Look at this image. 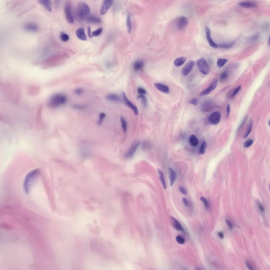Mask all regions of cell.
<instances>
[{"label":"cell","mask_w":270,"mask_h":270,"mask_svg":"<svg viewBox=\"0 0 270 270\" xmlns=\"http://www.w3.org/2000/svg\"><path fill=\"white\" fill-rule=\"evenodd\" d=\"M90 11L89 6L85 2L79 4L76 9L75 15L77 20L81 22L87 20L90 15Z\"/></svg>","instance_id":"cell-1"},{"label":"cell","mask_w":270,"mask_h":270,"mask_svg":"<svg viewBox=\"0 0 270 270\" xmlns=\"http://www.w3.org/2000/svg\"><path fill=\"white\" fill-rule=\"evenodd\" d=\"M39 173L38 169H35L30 172L26 176L23 183V188L26 194L29 193L31 186L37 178Z\"/></svg>","instance_id":"cell-2"},{"label":"cell","mask_w":270,"mask_h":270,"mask_svg":"<svg viewBox=\"0 0 270 270\" xmlns=\"http://www.w3.org/2000/svg\"><path fill=\"white\" fill-rule=\"evenodd\" d=\"M67 100L66 95L61 94H57L51 97L48 102V105L51 108H57L65 104Z\"/></svg>","instance_id":"cell-3"},{"label":"cell","mask_w":270,"mask_h":270,"mask_svg":"<svg viewBox=\"0 0 270 270\" xmlns=\"http://www.w3.org/2000/svg\"><path fill=\"white\" fill-rule=\"evenodd\" d=\"M197 66L202 73L207 75L210 72V68L206 60L203 58L199 59L197 62Z\"/></svg>","instance_id":"cell-4"},{"label":"cell","mask_w":270,"mask_h":270,"mask_svg":"<svg viewBox=\"0 0 270 270\" xmlns=\"http://www.w3.org/2000/svg\"><path fill=\"white\" fill-rule=\"evenodd\" d=\"M64 11L65 16H66L67 21L71 24L73 23L74 21V17L73 14L72 6L70 3L67 2L65 4Z\"/></svg>","instance_id":"cell-5"},{"label":"cell","mask_w":270,"mask_h":270,"mask_svg":"<svg viewBox=\"0 0 270 270\" xmlns=\"http://www.w3.org/2000/svg\"><path fill=\"white\" fill-rule=\"evenodd\" d=\"M221 119V114L219 112L217 111L211 114L209 118V121L211 124L216 125L219 123Z\"/></svg>","instance_id":"cell-6"},{"label":"cell","mask_w":270,"mask_h":270,"mask_svg":"<svg viewBox=\"0 0 270 270\" xmlns=\"http://www.w3.org/2000/svg\"><path fill=\"white\" fill-rule=\"evenodd\" d=\"M218 84V80L216 78H214L211 84L206 89L200 93V96H205L209 94V93L215 90Z\"/></svg>","instance_id":"cell-7"},{"label":"cell","mask_w":270,"mask_h":270,"mask_svg":"<svg viewBox=\"0 0 270 270\" xmlns=\"http://www.w3.org/2000/svg\"><path fill=\"white\" fill-rule=\"evenodd\" d=\"M195 65V63L193 60H190L185 65L182 70V74L184 76H186L191 71Z\"/></svg>","instance_id":"cell-8"},{"label":"cell","mask_w":270,"mask_h":270,"mask_svg":"<svg viewBox=\"0 0 270 270\" xmlns=\"http://www.w3.org/2000/svg\"><path fill=\"white\" fill-rule=\"evenodd\" d=\"M113 2L112 0H104L101 7L100 11V13L102 15L105 14Z\"/></svg>","instance_id":"cell-9"},{"label":"cell","mask_w":270,"mask_h":270,"mask_svg":"<svg viewBox=\"0 0 270 270\" xmlns=\"http://www.w3.org/2000/svg\"><path fill=\"white\" fill-rule=\"evenodd\" d=\"M122 96L125 104L133 110L135 115H137L138 114V111L137 107L134 105L132 102L128 100L126 95L124 92H122Z\"/></svg>","instance_id":"cell-10"},{"label":"cell","mask_w":270,"mask_h":270,"mask_svg":"<svg viewBox=\"0 0 270 270\" xmlns=\"http://www.w3.org/2000/svg\"><path fill=\"white\" fill-rule=\"evenodd\" d=\"M24 28L26 31L32 32H37L39 29L38 25L33 23H26L24 25Z\"/></svg>","instance_id":"cell-11"},{"label":"cell","mask_w":270,"mask_h":270,"mask_svg":"<svg viewBox=\"0 0 270 270\" xmlns=\"http://www.w3.org/2000/svg\"><path fill=\"white\" fill-rule=\"evenodd\" d=\"M139 144V141L135 143L126 154L125 157L127 158L132 157L136 151Z\"/></svg>","instance_id":"cell-12"},{"label":"cell","mask_w":270,"mask_h":270,"mask_svg":"<svg viewBox=\"0 0 270 270\" xmlns=\"http://www.w3.org/2000/svg\"><path fill=\"white\" fill-rule=\"evenodd\" d=\"M188 23V21L187 18L183 16L181 17L178 20L177 26L179 29L182 30L187 26Z\"/></svg>","instance_id":"cell-13"},{"label":"cell","mask_w":270,"mask_h":270,"mask_svg":"<svg viewBox=\"0 0 270 270\" xmlns=\"http://www.w3.org/2000/svg\"><path fill=\"white\" fill-rule=\"evenodd\" d=\"M39 3L46 10L51 12L52 10V3L50 0H39Z\"/></svg>","instance_id":"cell-14"},{"label":"cell","mask_w":270,"mask_h":270,"mask_svg":"<svg viewBox=\"0 0 270 270\" xmlns=\"http://www.w3.org/2000/svg\"><path fill=\"white\" fill-rule=\"evenodd\" d=\"M170 218L172 225L174 229L177 230L184 231L183 228L181 225V223L178 220L174 217H171Z\"/></svg>","instance_id":"cell-15"},{"label":"cell","mask_w":270,"mask_h":270,"mask_svg":"<svg viewBox=\"0 0 270 270\" xmlns=\"http://www.w3.org/2000/svg\"><path fill=\"white\" fill-rule=\"evenodd\" d=\"M207 38L209 44L212 47L216 48L218 47V45L214 42L211 38V31L210 29L208 27H206L205 28Z\"/></svg>","instance_id":"cell-16"},{"label":"cell","mask_w":270,"mask_h":270,"mask_svg":"<svg viewBox=\"0 0 270 270\" xmlns=\"http://www.w3.org/2000/svg\"><path fill=\"white\" fill-rule=\"evenodd\" d=\"M170 185L173 186L176 179V175L174 170L171 168L168 169Z\"/></svg>","instance_id":"cell-17"},{"label":"cell","mask_w":270,"mask_h":270,"mask_svg":"<svg viewBox=\"0 0 270 270\" xmlns=\"http://www.w3.org/2000/svg\"><path fill=\"white\" fill-rule=\"evenodd\" d=\"M76 34L78 38L82 40H86L87 37L84 30L82 28L78 29L76 31Z\"/></svg>","instance_id":"cell-18"},{"label":"cell","mask_w":270,"mask_h":270,"mask_svg":"<svg viewBox=\"0 0 270 270\" xmlns=\"http://www.w3.org/2000/svg\"><path fill=\"white\" fill-rule=\"evenodd\" d=\"M154 86L158 90L162 92L167 94L169 92V87L166 85L159 83H155Z\"/></svg>","instance_id":"cell-19"},{"label":"cell","mask_w":270,"mask_h":270,"mask_svg":"<svg viewBox=\"0 0 270 270\" xmlns=\"http://www.w3.org/2000/svg\"><path fill=\"white\" fill-rule=\"evenodd\" d=\"M106 99L111 102H119L121 101L119 97L114 94H110L106 96Z\"/></svg>","instance_id":"cell-20"},{"label":"cell","mask_w":270,"mask_h":270,"mask_svg":"<svg viewBox=\"0 0 270 270\" xmlns=\"http://www.w3.org/2000/svg\"><path fill=\"white\" fill-rule=\"evenodd\" d=\"M239 5L244 7L248 8H253L257 7V5L255 3L248 2H243L239 3Z\"/></svg>","instance_id":"cell-21"},{"label":"cell","mask_w":270,"mask_h":270,"mask_svg":"<svg viewBox=\"0 0 270 270\" xmlns=\"http://www.w3.org/2000/svg\"><path fill=\"white\" fill-rule=\"evenodd\" d=\"M189 142L190 145L193 147L197 146L198 143V141L197 138L194 135H192L190 137Z\"/></svg>","instance_id":"cell-22"},{"label":"cell","mask_w":270,"mask_h":270,"mask_svg":"<svg viewBox=\"0 0 270 270\" xmlns=\"http://www.w3.org/2000/svg\"><path fill=\"white\" fill-rule=\"evenodd\" d=\"M143 63L141 60H138L135 63L134 65V68L135 71H137L141 70L143 68Z\"/></svg>","instance_id":"cell-23"},{"label":"cell","mask_w":270,"mask_h":270,"mask_svg":"<svg viewBox=\"0 0 270 270\" xmlns=\"http://www.w3.org/2000/svg\"><path fill=\"white\" fill-rule=\"evenodd\" d=\"M186 58L184 57H180L176 59L174 62L175 66L179 67L183 64L186 61Z\"/></svg>","instance_id":"cell-24"},{"label":"cell","mask_w":270,"mask_h":270,"mask_svg":"<svg viewBox=\"0 0 270 270\" xmlns=\"http://www.w3.org/2000/svg\"><path fill=\"white\" fill-rule=\"evenodd\" d=\"M158 171L161 182L164 188L166 189V186L163 172L160 169H158Z\"/></svg>","instance_id":"cell-25"},{"label":"cell","mask_w":270,"mask_h":270,"mask_svg":"<svg viewBox=\"0 0 270 270\" xmlns=\"http://www.w3.org/2000/svg\"><path fill=\"white\" fill-rule=\"evenodd\" d=\"M213 102L211 101H208L206 102H205V103L203 106V110L205 111H208L211 109L213 106Z\"/></svg>","instance_id":"cell-26"},{"label":"cell","mask_w":270,"mask_h":270,"mask_svg":"<svg viewBox=\"0 0 270 270\" xmlns=\"http://www.w3.org/2000/svg\"><path fill=\"white\" fill-rule=\"evenodd\" d=\"M87 20L89 22L93 23H99L101 21L99 18L93 16H90Z\"/></svg>","instance_id":"cell-27"},{"label":"cell","mask_w":270,"mask_h":270,"mask_svg":"<svg viewBox=\"0 0 270 270\" xmlns=\"http://www.w3.org/2000/svg\"><path fill=\"white\" fill-rule=\"evenodd\" d=\"M89 226L90 230L94 234H99L100 233V230L98 226H94L92 225H90Z\"/></svg>","instance_id":"cell-28"},{"label":"cell","mask_w":270,"mask_h":270,"mask_svg":"<svg viewBox=\"0 0 270 270\" xmlns=\"http://www.w3.org/2000/svg\"><path fill=\"white\" fill-rule=\"evenodd\" d=\"M228 60L225 59L219 58L217 62V64L219 68H222L224 67L227 62Z\"/></svg>","instance_id":"cell-29"},{"label":"cell","mask_w":270,"mask_h":270,"mask_svg":"<svg viewBox=\"0 0 270 270\" xmlns=\"http://www.w3.org/2000/svg\"><path fill=\"white\" fill-rule=\"evenodd\" d=\"M230 73L227 71H225L222 72L220 76V80L222 82H224L226 81L229 78Z\"/></svg>","instance_id":"cell-30"},{"label":"cell","mask_w":270,"mask_h":270,"mask_svg":"<svg viewBox=\"0 0 270 270\" xmlns=\"http://www.w3.org/2000/svg\"><path fill=\"white\" fill-rule=\"evenodd\" d=\"M253 125V121L251 119L249 121L247 130V131L245 134L244 135V138H246L249 136L251 132V129H252Z\"/></svg>","instance_id":"cell-31"},{"label":"cell","mask_w":270,"mask_h":270,"mask_svg":"<svg viewBox=\"0 0 270 270\" xmlns=\"http://www.w3.org/2000/svg\"><path fill=\"white\" fill-rule=\"evenodd\" d=\"M207 147V144L206 141H204L202 143L199 151V153L200 154L203 155L205 153Z\"/></svg>","instance_id":"cell-32"},{"label":"cell","mask_w":270,"mask_h":270,"mask_svg":"<svg viewBox=\"0 0 270 270\" xmlns=\"http://www.w3.org/2000/svg\"><path fill=\"white\" fill-rule=\"evenodd\" d=\"M120 120L123 131L124 133H126L127 132V124L126 121L123 117H121Z\"/></svg>","instance_id":"cell-33"},{"label":"cell","mask_w":270,"mask_h":270,"mask_svg":"<svg viewBox=\"0 0 270 270\" xmlns=\"http://www.w3.org/2000/svg\"><path fill=\"white\" fill-rule=\"evenodd\" d=\"M127 25L128 27V31L129 33H130L132 30V26L131 18L130 15L128 16L127 19Z\"/></svg>","instance_id":"cell-34"},{"label":"cell","mask_w":270,"mask_h":270,"mask_svg":"<svg viewBox=\"0 0 270 270\" xmlns=\"http://www.w3.org/2000/svg\"><path fill=\"white\" fill-rule=\"evenodd\" d=\"M137 98L141 99L142 103L144 106L146 107L147 106V99L145 96L143 95H139L138 96Z\"/></svg>","instance_id":"cell-35"},{"label":"cell","mask_w":270,"mask_h":270,"mask_svg":"<svg viewBox=\"0 0 270 270\" xmlns=\"http://www.w3.org/2000/svg\"><path fill=\"white\" fill-rule=\"evenodd\" d=\"M60 38L61 40L64 42H66L69 39V37L67 34L62 32L60 35Z\"/></svg>","instance_id":"cell-36"},{"label":"cell","mask_w":270,"mask_h":270,"mask_svg":"<svg viewBox=\"0 0 270 270\" xmlns=\"http://www.w3.org/2000/svg\"><path fill=\"white\" fill-rule=\"evenodd\" d=\"M233 44V42L223 43L219 44V46L222 48H229L232 47Z\"/></svg>","instance_id":"cell-37"},{"label":"cell","mask_w":270,"mask_h":270,"mask_svg":"<svg viewBox=\"0 0 270 270\" xmlns=\"http://www.w3.org/2000/svg\"><path fill=\"white\" fill-rule=\"evenodd\" d=\"M176 240L178 243L181 244H182L185 243V240L180 235L176 236Z\"/></svg>","instance_id":"cell-38"},{"label":"cell","mask_w":270,"mask_h":270,"mask_svg":"<svg viewBox=\"0 0 270 270\" xmlns=\"http://www.w3.org/2000/svg\"><path fill=\"white\" fill-rule=\"evenodd\" d=\"M102 31H103V29L102 28H101L93 32L92 34V36L94 37L98 36L101 33Z\"/></svg>","instance_id":"cell-39"},{"label":"cell","mask_w":270,"mask_h":270,"mask_svg":"<svg viewBox=\"0 0 270 270\" xmlns=\"http://www.w3.org/2000/svg\"><path fill=\"white\" fill-rule=\"evenodd\" d=\"M84 92V90L82 88H76L74 91L75 94L78 95H82Z\"/></svg>","instance_id":"cell-40"},{"label":"cell","mask_w":270,"mask_h":270,"mask_svg":"<svg viewBox=\"0 0 270 270\" xmlns=\"http://www.w3.org/2000/svg\"><path fill=\"white\" fill-rule=\"evenodd\" d=\"M254 141L252 139H250L246 141L244 143V146L246 148H248L252 145Z\"/></svg>","instance_id":"cell-41"},{"label":"cell","mask_w":270,"mask_h":270,"mask_svg":"<svg viewBox=\"0 0 270 270\" xmlns=\"http://www.w3.org/2000/svg\"><path fill=\"white\" fill-rule=\"evenodd\" d=\"M106 117V115L104 113H101L100 114L99 116V121L98 122V124L99 125H101L102 122H103V121L104 119Z\"/></svg>","instance_id":"cell-42"},{"label":"cell","mask_w":270,"mask_h":270,"mask_svg":"<svg viewBox=\"0 0 270 270\" xmlns=\"http://www.w3.org/2000/svg\"><path fill=\"white\" fill-rule=\"evenodd\" d=\"M241 88V86H240L236 88L233 91V93L232 94L231 97L232 98L233 97L237 95V93L240 90Z\"/></svg>","instance_id":"cell-43"},{"label":"cell","mask_w":270,"mask_h":270,"mask_svg":"<svg viewBox=\"0 0 270 270\" xmlns=\"http://www.w3.org/2000/svg\"><path fill=\"white\" fill-rule=\"evenodd\" d=\"M200 199L201 200L203 203L204 206L205 207L207 208L208 207V204L207 200L206 198L204 197H202L200 198Z\"/></svg>","instance_id":"cell-44"},{"label":"cell","mask_w":270,"mask_h":270,"mask_svg":"<svg viewBox=\"0 0 270 270\" xmlns=\"http://www.w3.org/2000/svg\"><path fill=\"white\" fill-rule=\"evenodd\" d=\"M137 91L139 94H146V92L143 88H137Z\"/></svg>","instance_id":"cell-45"},{"label":"cell","mask_w":270,"mask_h":270,"mask_svg":"<svg viewBox=\"0 0 270 270\" xmlns=\"http://www.w3.org/2000/svg\"><path fill=\"white\" fill-rule=\"evenodd\" d=\"M180 191L182 193L185 195H187V192L185 189L182 186H180L179 188Z\"/></svg>","instance_id":"cell-46"},{"label":"cell","mask_w":270,"mask_h":270,"mask_svg":"<svg viewBox=\"0 0 270 270\" xmlns=\"http://www.w3.org/2000/svg\"><path fill=\"white\" fill-rule=\"evenodd\" d=\"M198 99L196 98L193 99L190 102V103L194 105H196L198 104Z\"/></svg>","instance_id":"cell-47"},{"label":"cell","mask_w":270,"mask_h":270,"mask_svg":"<svg viewBox=\"0 0 270 270\" xmlns=\"http://www.w3.org/2000/svg\"><path fill=\"white\" fill-rule=\"evenodd\" d=\"M88 34L89 38H91L92 37V36L91 33V27L90 26H88L87 28Z\"/></svg>","instance_id":"cell-48"},{"label":"cell","mask_w":270,"mask_h":270,"mask_svg":"<svg viewBox=\"0 0 270 270\" xmlns=\"http://www.w3.org/2000/svg\"><path fill=\"white\" fill-rule=\"evenodd\" d=\"M230 112V107L229 104H228L227 107V114L228 118H229Z\"/></svg>","instance_id":"cell-49"},{"label":"cell","mask_w":270,"mask_h":270,"mask_svg":"<svg viewBox=\"0 0 270 270\" xmlns=\"http://www.w3.org/2000/svg\"><path fill=\"white\" fill-rule=\"evenodd\" d=\"M226 223H227V224L228 225V226H229V227L230 229H232L233 228V226L232 224V223L229 220H228L227 219H226Z\"/></svg>","instance_id":"cell-50"},{"label":"cell","mask_w":270,"mask_h":270,"mask_svg":"<svg viewBox=\"0 0 270 270\" xmlns=\"http://www.w3.org/2000/svg\"><path fill=\"white\" fill-rule=\"evenodd\" d=\"M182 201L185 205L186 206L188 207V204L187 199L185 198H184L182 199Z\"/></svg>","instance_id":"cell-51"},{"label":"cell","mask_w":270,"mask_h":270,"mask_svg":"<svg viewBox=\"0 0 270 270\" xmlns=\"http://www.w3.org/2000/svg\"><path fill=\"white\" fill-rule=\"evenodd\" d=\"M246 263L247 266L249 270H254L253 268L248 262H246Z\"/></svg>","instance_id":"cell-52"},{"label":"cell","mask_w":270,"mask_h":270,"mask_svg":"<svg viewBox=\"0 0 270 270\" xmlns=\"http://www.w3.org/2000/svg\"><path fill=\"white\" fill-rule=\"evenodd\" d=\"M258 206L260 210L262 212H264L265 211V209L262 205L260 203H259Z\"/></svg>","instance_id":"cell-53"},{"label":"cell","mask_w":270,"mask_h":270,"mask_svg":"<svg viewBox=\"0 0 270 270\" xmlns=\"http://www.w3.org/2000/svg\"><path fill=\"white\" fill-rule=\"evenodd\" d=\"M218 235L221 239H223L224 237V234L222 232H220L218 233Z\"/></svg>","instance_id":"cell-54"},{"label":"cell","mask_w":270,"mask_h":270,"mask_svg":"<svg viewBox=\"0 0 270 270\" xmlns=\"http://www.w3.org/2000/svg\"><path fill=\"white\" fill-rule=\"evenodd\" d=\"M34 90H33V91H34Z\"/></svg>","instance_id":"cell-55"}]
</instances>
